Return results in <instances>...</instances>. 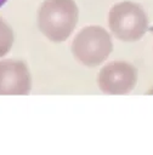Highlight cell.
<instances>
[{
  "instance_id": "5b68a950",
  "label": "cell",
  "mask_w": 153,
  "mask_h": 155,
  "mask_svg": "<svg viewBox=\"0 0 153 155\" xmlns=\"http://www.w3.org/2000/svg\"><path fill=\"white\" fill-rule=\"evenodd\" d=\"M32 90V76L26 62L0 61V96H27Z\"/></svg>"
},
{
  "instance_id": "277c9868",
  "label": "cell",
  "mask_w": 153,
  "mask_h": 155,
  "mask_svg": "<svg viewBox=\"0 0 153 155\" xmlns=\"http://www.w3.org/2000/svg\"><path fill=\"white\" fill-rule=\"evenodd\" d=\"M137 83V70L124 61H113L101 68L97 76L100 90L106 95H128Z\"/></svg>"
},
{
  "instance_id": "ba28073f",
  "label": "cell",
  "mask_w": 153,
  "mask_h": 155,
  "mask_svg": "<svg viewBox=\"0 0 153 155\" xmlns=\"http://www.w3.org/2000/svg\"><path fill=\"white\" fill-rule=\"evenodd\" d=\"M147 95H153V87H152V89L148 91V92H147Z\"/></svg>"
},
{
  "instance_id": "7a4b0ae2",
  "label": "cell",
  "mask_w": 153,
  "mask_h": 155,
  "mask_svg": "<svg viewBox=\"0 0 153 155\" xmlns=\"http://www.w3.org/2000/svg\"><path fill=\"white\" fill-rule=\"evenodd\" d=\"M108 26L112 34L120 41L134 43L148 30V16L141 5L122 1L112 6L108 14Z\"/></svg>"
},
{
  "instance_id": "6da1fadb",
  "label": "cell",
  "mask_w": 153,
  "mask_h": 155,
  "mask_svg": "<svg viewBox=\"0 0 153 155\" xmlns=\"http://www.w3.org/2000/svg\"><path fill=\"white\" fill-rule=\"evenodd\" d=\"M79 20L74 0H45L37 15L38 28L52 43H63L72 35Z\"/></svg>"
},
{
  "instance_id": "3957f363",
  "label": "cell",
  "mask_w": 153,
  "mask_h": 155,
  "mask_svg": "<svg viewBox=\"0 0 153 155\" xmlns=\"http://www.w3.org/2000/svg\"><path fill=\"white\" fill-rule=\"evenodd\" d=\"M113 51L111 34L100 26L84 27L73 39L74 58L86 67H97L108 58Z\"/></svg>"
},
{
  "instance_id": "8992f818",
  "label": "cell",
  "mask_w": 153,
  "mask_h": 155,
  "mask_svg": "<svg viewBox=\"0 0 153 155\" xmlns=\"http://www.w3.org/2000/svg\"><path fill=\"white\" fill-rule=\"evenodd\" d=\"M14 30L4 18L0 17V58L6 56L14 45Z\"/></svg>"
},
{
  "instance_id": "52a82bcc",
  "label": "cell",
  "mask_w": 153,
  "mask_h": 155,
  "mask_svg": "<svg viewBox=\"0 0 153 155\" xmlns=\"http://www.w3.org/2000/svg\"><path fill=\"white\" fill-rule=\"evenodd\" d=\"M6 1H8V0H0V7H1L3 5H4L5 3H6Z\"/></svg>"
}]
</instances>
